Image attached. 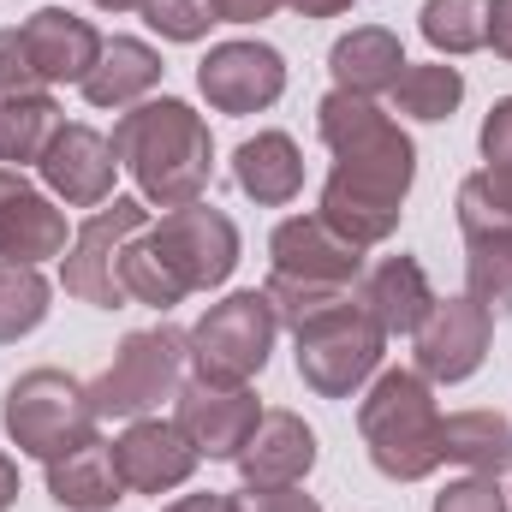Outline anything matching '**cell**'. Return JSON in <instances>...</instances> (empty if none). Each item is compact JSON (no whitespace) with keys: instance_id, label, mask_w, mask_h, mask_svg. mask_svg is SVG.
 <instances>
[{"instance_id":"6da1fadb","label":"cell","mask_w":512,"mask_h":512,"mask_svg":"<svg viewBox=\"0 0 512 512\" xmlns=\"http://www.w3.org/2000/svg\"><path fill=\"white\" fill-rule=\"evenodd\" d=\"M316 131L334 149V173L322 185V221L352 239V245H382L399 233L405 215V191L417 179V149L399 131V120H387L376 102L328 90L316 108Z\"/></svg>"},{"instance_id":"7a4b0ae2","label":"cell","mask_w":512,"mask_h":512,"mask_svg":"<svg viewBox=\"0 0 512 512\" xmlns=\"http://www.w3.org/2000/svg\"><path fill=\"white\" fill-rule=\"evenodd\" d=\"M108 143H114V161L137 179L143 203H155V209L203 203L209 173H215V143H209L203 114H191L185 102H173V96L137 102L120 114Z\"/></svg>"},{"instance_id":"3957f363","label":"cell","mask_w":512,"mask_h":512,"mask_svg":"<svg viewBox=\"0 0 512 512\" xmlns=\"http://www.w3.org/2000/svg\"><path fill=\"white\" fill-rule=\"evenodd\" d=\"M358 429H364L370 465L393 483H417L441 471V411L417 370H382L370 399L358 405Z\"/></svg>"},{"instance_id":"277c9868","label":"cell","mask_w":512,"mask_h":512,"mask_svg":"<svg viewBox=\"0 0 512 512\" xmlns=\"http://www.w3.org/2000/svg\"><path fill=\"white\" fill-rule=\"evenodd\" d=\"M280 316L268 304V292H233L221 304H209V316L185 334V364L191 382L209 387H245L251 376L268 370Z\"/></svg>"},{"instance_id":"5b68a950","label":"cell","mask_w":512,"mask_h":512,"mask_svg":"<svg viewBox=\"0 0 512 512\" xmlns=\"http://www.w3.org/2000/svg\"><path fill=\"white\" fill-rule=\"evenodd\" d=\"M292 340H298V376H304L310 393H322V399L358 393V387L376 376L382 346H387V334L370 322V310L358 298H340V304L304 316L292 328Z\"/></svg>"},{"instance_id":"8992f818","label":"cell","mask_w":512,"mask_h":512,"mask_svg":"<svg viewBox=\"0 0 512 512\" xmlns=\"http://www.w3.org/2000/svg\"><path fill=\"white\" fill-rule=\"evenodd\" d=\"M0 423L12 435L18 453L30 459H60L84 441H96V411H90V393L84 382H72L66 370H24L18 382L6 387V405H0Z\"/></svg>"},{"instance_id":"52a82bcc","label":"cell","mask_w":512,"mask_h":512,"mask_svg":"<svg viewBox=\"0 0 512 512\" xmlns=\"http://www.w3.org/2000/svg\"><path fill=\"white\" fill-rule=\"evenodd\" d=\"M179 376H185V334L179 328H137L120 340L114 364L84 387L90 393V411L102 423L114 417H149L161 399H179Z\"/></svg>"},{"instance_id":"ba28073f","label":"cell","mask_w":512,"mask_h":512,"mask_svg":"<svg viewBox=\"0 0 512 512\" xmlns=\"http://www.w3.org/2000/svg\"><path fill=\"white\" fill-rule=\"evenodd\" d=\"M143 245L161 256V268L179 280V292L227 286V274L239 268V227H233L215 203L167 209L155 227H143Z\"/></svg>"},{"instance_id":"9c48e42d","label":"cell","mask_w":512,"mask_h":512,"mask_svg":"<svg viewBox=\"0 0 512 512\" xmlns=\"http://www.w3.org/2000/svg\"><path fill=\"white\" fill-rule=\"evenodd\" d=\"M143 227H149V209H143L137 197H108V203L72 233V245L60 256V286H66L72 298L96 304V310L131 304L126 280H120V251H126V239H137Z\"/></svg>"},{"instance_id":"30bf717a","label":"cell","mask_w":512,"mask_h":512,"mask_svg":"<svg viewBox=\"0 0 512 512\" xmlns=\"http://www.w3.org/2000/svg\"><path fill=\"white\" fill-rule=\"evenodd\" d=\"M417 340V376L423 382H465L483 370L489 340H495V316L465 292V298H435V310L423 316Z\"/></svg>"},{"instance_id":"8fae6325","label":"cell","mask_w":512,"mask_h":512,"mask_svg":"<svg viewBox=\"0 0 512 512\" xmlns=\"http://www.w3.org/2000/svg\"><path fill=\"white\" fill-rule=\"evenodd\" d=\"M268 256H274L268 274H286V280H298V286L358 292V280H364V245L340 239L322 215H292V221H280L274 239H268Z\"/></svg>"},{"instance_id":"7c38bea8","label":"cell","mask_w":512,"mask_h":512,"mask_svg":"<svg viewBox=\"0 0 512 512\" xmlns=\"http://www.w3.org/2000/svg\"><path fill=\"white\" fill-rule=\"evenodd\" d=\"M197 90L215 114H262L286 90V60L268 42H221L197 66Z\"/></svg>"},{"instance_id":"4fadbf2b","label":"cell","mask_w":512,"mask_h":512,"mask_svg":"<svg viewBox=\"0 0 512 512\" xmlns=\"http://www.w3.org/2000/svg\"><path fill=\"white\" fill-rule=\"evenodd\" d=\"M173 423L185 429V441L197 447V459H239L245 441L256 435V423H262V405H256L251 387L191 382V387H179Z\"/></svg>"},{"instance_id":"5bb4252c","label":"cell","mask_w":512,"mask_h":512,"mask_svg":"<svg viewBox=\"0 0 512 512\" xmlns=\"http://www.w3.org/2000/svg\"><path fill=\"white\" fill-rule=\"evenodd\" d=\"M36 167H42L48 191H54L60 203H72V209H102V203L114 197V173H120L114 143L96 126H60Z\"/></svg>"},{"instance_id":"9a60e30c","label":"cell","mask_w":512,"mask_h":512,"mask_svg":"<svg viewBox=\"0 0 512 512\" xmlns=\"http://www.w3.org/2000/svg\"><path fill=\"white\" fill-rule=\"evenodd\" d=\"M66 209L48 203V191H36L18 167H0V262H48L66 256Z\"/></svg>"},{"instance_id":"2e32d148","label":"cell","mask_w":512,"mask_h":512,"mask_svg":"<svg viewBox=\"0 0 512 512\" xmlns=\"http://www.w3.org/2000/svg\"><path fill=\"white\" fill-rule=\"evenodd\" d=\"M114 465H120L126 489H137V495H167V489H179L197 471V447L185 441L179 423L131 417V429L114 441Z\"/></svg>"},{"instance_id":"e0dca14e","label":"cell","mask_w":512,"mask_h":512,"mask_svg":"<svg viewBox=\"0 0 512 512\" xmlns=\"http://www.w3.org/2000/svg\"><path fill=\"white\" fill-rule=\"evenodd\" d=\"M18 30H24L30 66H36L42 84H84L90 66L102 60V36H96V24L78 18V12H66V6H42V12H30Z\"/></svg>"},{"instance_id":"ac0fdd59","label":"cell","mask_w":512,"mask_h":512,"mask_svg":"<svg viewBox=\"0 0 512 512\" xmlns=\"http://www.w3.org/2000/svg\"><path fill=\"white\" fill-rule=\"evenodd\" d=\"M233 465H239V477L251 489H292L316 465V429L298 411H262L256 435L245 441V453Z\"/></svg>"},{"instance_id":"d6986e66","label":"cell","mask_w":512,"mask_h":512,"mask_svg":"<svg viewBox=\"0 0 512 512\" xmlns=\"http://www.w3.org/2000/svg\"><path fill=\"white\" fill-rule=\"evenodd\" d=\"M352 298L370 310V322L382 334H417L423 316L435 310V286H429V274H423L417 256H387L376 268H364V280H358Z\"/></svg>"},{"instance_id":"ffe728a7","label":"cell","mask_w":512,"mask_h":512,"mask_svg":"<svg viewBox=\"0 0 512 512\" xmlns=\"http://www.w3.org/2000/svg\"><path fill=\"white\" fill-rule=\"evenodd\" d=\"M459 233H465V280L471 298L489 316L512 310V221H495L471 203H459Z\"/></svg>"},{"instance_id":"44dd1931","label":"cell","mask_w":512,"mask_h":512,"mask_svg":"<svg viewBox=\"0 0 512 512\" xmlns=\"http://www.w3.org/2000/svg\"><path fill=\"white\" fill-rule=\"evenodd\" d=\"M328 72H334V90L376 102L382 90L399 84V72H405V48H399V36L382 30V24H358L352 36H340V42H334Z\"/></svg>"},{"instance_id":"7402d4cb","label":"cell","mask_w":512,"mask_h":512,"mask_svg":"<svg viewBox=\"0 0 512 512\" xmlns=\"http://www.w3.org/2000/svg\"><path fill=\"white\" fill-rule=\"evenodd\" d=\"M233 179H239V191L251 203L280 209V203H292L304 191V155H298V143L286 131H256L233 149Z\"/></svg>"},{"instance_id":"603a6c76","label":"cell","mask_w":512,"mask_h":512,"mask_svg":"<svg viewBox=\"0 0 512 512\" xmlns=\"http://www.w3.org/2000/svg\"><path fill=\"white\" fill-rule=\"evenodd\" d=\"M48 495L72 512H108L126 495V477L114 465V441H84L60 459H48Z\"/></svg>"},{"instance_id":"cb8c5ba5","label":"cell","mask_w":512,"mask_h":512,"mask_svg":"<svg viewBox=\"0 0 512 512\" xmlns=\"http://www.w3.org/2000/svg\"><path fill=\"white\" fill-rule=\"evenodd\" d=\"M155 84H161V54L137 36H114V42H102V60L90 66V78L78 90L90 108H137Z\"/></svg>"},{"instance_id":"d4e9b609","label":"cell","mask_w":512,"mask_h":512,"mask_svg":"<svg viewBox=\"0 0 512 512\" xmlns=\"http://www.w3.org/2000/svg\"><path fill=\"white\" fill-rule=\"evenodd\" d=\"M441 465H465V471H507L512 465V423L501 411H453L441 417Z\"/></svg>"},{"instance_id":"484cf974","label":"cell","mask_w":512,"mask_h":512,"mask_svg":"<svg viewBox=\"0 0 512 512\" xmlns=\"http://www.w3.org/2000/svg\"><path fill=\"white\" fill-rule=\"evenodd\" d=\"M60 120V102L48 90H18V96H0V161H42V149L54 143Z\"/></svg>"},{"instance_id":"4316f807","label":"cell","mask_w":512,"mask_h":512,"mask_svg":"<svg viewBox=\"0 0 512 512\" xmlns=\"http://www.w3.org/2000/svg\"><path fill=\"white\" fill-rule=\"evenodd\" d=\"M387 96H393V114L435 126V120H453V108L465 102V72L459 66H441V60L435 66H411L405 60V72H399V84Z\"/></svg>"},{"instance_id":"83f0119b","label":"cell","mask_w":512,"mask_h":512,"mask_svg":"<svg viewBox=\"0 0 512 512\" xmlns=\"http://www.w3.org/2000/svg\"><path fill=\"white\" fill-rule=\"evenodd\" d=\"M417 30L435 54H477L489 48V0H423Z\"/></svg>"},{"instance_id":"f1b7e54d","label":"cell","mask_w":512,"mask_h":512,"mask_svg":"<svg viewBox=\"0 0 512 512\" xmlns=\"http://www.w3.org/2000/svg\"><path fill=\"white\" fill-rule=\"evenodd\" d=\"M54 286L30 268V262H0V346L24 340L30 328H42Z\"/></svg>"},{"instance_id":"f546056e","label":"cell","mask_w":512,"mask_h":512,"mask_svg":"<svg viewBox=\"0 0 512 512\" xmlns=\"http://www.w3.org/2000/svg\"><path fill=\"white\" fill-rule=\"evenodd\" d=\"M143 24L161 36V42H203L215 18L209 0H143Z\"/></svg>"},{"instance_id":"4dcf8cb0","label":"cell","mask_w":512,"mask_h":512,"mask_svg":"<svg viewBox=\"0 0 512 512\" xmlns=\"http://www.w3.org/2000/svg\"><path fill=\"white\" fill-rule=\"evenodd\" d=\"M435 512H512V501L501 495L495 477L471 471V477H459V483H447V489L435 495Z\"/></svg>"},{"instance_id":"1f68e13d","label":"cell","mask_w":512,"mask_h":512,"mask_svg":"<svg viewBox=\"0 0 512 512\" xmlns=\"http://www.w3.org/2000/svg\"><path fill=\"white\" fill-rule=\"evenodd\" d=\"M459 203L495 215V221H512V167H483L459 185Z\"/></svg>"},{"instance_id":"d6a6232c","label":"cell","mask_w":512,"mask_h":512,"mask_svg":"<svg viewBox=\"0 0 512 512\" xmlns=\"http://www.w3.org/2000/svg\"><path fill=\"white\" fill-rule=\"evenodd\" d=\"M18 90H42V78L30 66L24 30H0V96H18Z\"/></svg>"},{"instance_id":"836d02e7","label":"cell","mask_w":512,"mask_h":512,"mask_svg":"<svg viewBox=\"0 0 512 512\" xmlns=\"http://www.w3.org/2000/svg\"><path fill=\"white\" fill-rule=\"evenodd\" d=\"M233 512H322L298 483L292 489H251L245 483V495H233Z\"/></svg>"},{"instance_id":"e575fe53","label":"cell","mask_w":512,"mask_h":512,"mask_svg":"<svg viewBox=\"0 0 512 512\" xmlns=\"http://www.w3.org/2000/svg\"><path fill=\"white\" fill-rule=\"evenodd\" d=\"M477 143H483V161H489V167H512V96H501V102L489 108Z\"/></svg>"},{"instance_id":"d590c367","label":"cell","mask_w":512,"mask_h":512,"mask_svg":"<svg viewBox=\"0 0 512 512\" xmlns=\"http://www.w3.org/2000/svg\"><path fill=\"white\" fill-rule=\"evenodd\" d=\"M209 6H215L221 24H256V18H268L274 6H286V0H209Z\"/></svg>"},{"instance_id":"8d00e7d4","label":"cell","mask_w":512,"mask_h":512,"mask_svg":"<svg viewBox=\"0 0 512 512\" xmlns=\"http://www.w3.org/2000/svg\"><path fill=\"white\" fill-rule=\"evenodd\" d=\"M489 48L512 60V0H489Z\"/></svg>"},{"instance_id":"74e56055","label":"cell","mask_w":512,"mask_h":512,"mask_svg":"<svg viewBox=\"0 0 512 512\" xmlns=\"http://www.w3.org/2000/svg\"><path fill=\"white\" fill-rule=\"evenodd\" d=\"M286 6H292L298 18H340L352 0H286Z\"/></svg>"},{"instance_id":"f35d334b","label":"cell","mask_w":512,"mask_h":512,"mask_svg":"<svg viewBox=\"0 0 512 512\" xmlns=\"http://www.w3.org/2000/svg\"><path fill=\"white\" fill-rule=\"evenodd\" d=\"M161 512H233V501L227 495H185V501H173V507Z\"/></svg>"},{"instance_id":"ab89813d","label":"cell","mask_w":512,"mask_h":512,"mask_svg":"<svg viewBox=\"0 0 512 512\" xmlns=\"http://www.w3.org/2000/svg\"><path fill=\"white\" fill-rule=\"evenodd\" d=\"M12 501H18V465L0 453V512L12 507Z\"/></svg>"},{"instance_id":"60d3db41","label":"cell","mask_w":512,"mask_h":512,"mask_svg":"<svg viewBox=\"0 0 512 512\" xmlns=\"http://www.w3.org/2000/svg\"><path fill=\"white\" fill-rule=\"evenodd\" d=\"M90 6H102V12H143V0H90Z\"/></svg>"}]
</instances>
